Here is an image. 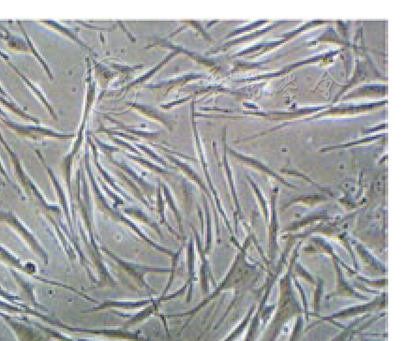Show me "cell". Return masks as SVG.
Segmentation results:
<instances>
[{
  "instance_id": "6da1fadb",
  "label": "cell",
  "mask_w": 403,
  "mask_h": 341,
  "mask_svg": "<svg viewBox=\"0 0 403 341\" xmlns=\"http://www.w3.org/2000/svg\"><path fill=\"white\" fill-rule=\"evenodd\" d=\"M4 220L5 222L8 223L16 231L17 233L21 235L23 239L28 244L30 248L40 255L41 257H46V255L43 252V248L38 245V241L33 237L32 233L27 229V227L16 217L14 216L12 213H4L0 212V222Z\"/></svg>"
},
{
  "instance_id": "3957f363",
  "label": "cell",
  "mask_w": 403,
  "mask_h": 341,
  "mask_svg": "<svg viewBox=\"0 0 403 341\" xmlns=\"http://www.w3.org/2000/svg\"><path fill=\"white\" fill-rule=\"evenodd\" d=\"M0 297L7 300V301L11 302V303L15 305V306H22V304L19 303V297L12 296L9 292L5 291L1 286H0Z\"/></svg>"
},
{
  "instance_id": "7a4b0ae2",
  "label": "cell",
  "mask_w": 403,
  "mask_h": 341,
  "mask_svg": "<svg viewBox=\"0 0 403 341\" xmlns=\"http://www.w3.org/2000/svg\"><path fill=\"white\" fill-rule=\"evenodd\" d=\"M0 317L9 325V327L14 331L19 341H42L43 338L32 327H28L25 322H19L15 318L0 312Z\"/></svg>"
}]
</instances>
